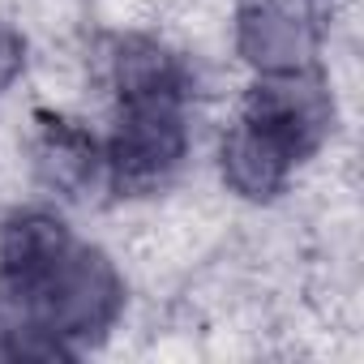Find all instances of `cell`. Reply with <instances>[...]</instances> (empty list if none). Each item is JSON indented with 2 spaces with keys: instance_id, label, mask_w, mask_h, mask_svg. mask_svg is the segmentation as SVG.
<instances>
[{
  "instance_id": "obj_1",
  "label": "cell",
  "mask_w": 364,
  "mask_h": 364,
  "mask_svg": "<svg viewBox=\"0 0 364 364\" xmlns=\"http://www.w3.org/2000/svg\"><path fill=\"white\" fill-rule=\"evenodd\" d=\"M245 52L266 69H291L309 52L304 22H296L283 9H257L245 18Z\"/></svg>"
},
{
  "instance_id": "obj_2",
  "label": "cell",
  "mask_w": 364,
  "mask_h": 364,
  "mask_svg": "<svg viewBox=\"0 0 364 364\" xmlns=\"http://www.w3.org/2000/svg\"><path fill=\"white\" fill-rule=\"evenodd\" d=\"M18 39L5 31V26H0V86H5L9 77H14V69H18Z\"/></svg>"
}]
</instances>
